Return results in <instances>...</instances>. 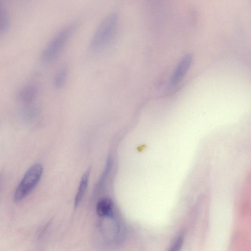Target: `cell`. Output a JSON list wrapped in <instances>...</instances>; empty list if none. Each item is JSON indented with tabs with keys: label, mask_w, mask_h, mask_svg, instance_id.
I'll use <instances>...</instances> for the list:
<instances>
[{
	"label": "cell",
	"mask_w": 251,
	"mask_h": 251,
	"mask_svg": "<svg viewBox=\"0 0 251 251\" xmlns=\"http://www.w3.org/2000/svg\"><path fill=\"white\" fill-rule=\"evenodd\" d=\"M76 24L72 22L64 26L46 44L39 56L40 61L42 64L48 65L56 58L74 31Z\"/></svg>",
	"instance_id": "6da1fadb"
},
{
	"label": "cell",
	"mask_w": 251,
	"mask_h": 251,
	"mask_svg": "<svg viewBox=\"0 0 251 251\" xmlns=\"http://www.w3.org/2000/svg\"><path fill=\"white\" fill-rule=\"evenodd\" d=\"M119 15L116 12L107 14L100 22L90 41L93 50H98L104 46L111 38L117 28Z\"/></svg>",
	"instance_id": "7a4b0ae2"
},
{
	"label": "cell",
	"mask_w": 251,
	"mask_h": 251,
	"mask_svg": "<svg viewBox=\"0 0 251 251\" xmlns=\"http://www.w3.org/2000/svg\"><path fill=\"white\" fill-rule=\"evenodd\" d=\"M43 172V168L40 163L33 164L26 171L15 190V201L23 200L34 190L40 181Z\"/></svg>",
	"instance_id": "3957f363"
},
{
	"label": "cell",
	"mask_w": 251,
	"mask_h": 251,
	"mask_svg": "<svg viewBox=\"0 0 251 251\" xmlns=\"http://www.w3.org/2000/svg\"><path fill=\"white\" fill-rule=\"evenodd\" d=\"M39 92V87L34 82H29L23 84L16 91V97L19 101L26 104L33 102Z\"/></svg>",
	"instance_id": "277c9868"
},
{
	"label": "cell",
	"mask_w": 251,
	"mask_h": 251,
	"mask_svg": "<svg viewBox=\"0 0 251 251\" xmlns=\"http://www.w3.org/2000/svg\"><path fill=\"white\" fill-rule=\"evenodd\" d=\"M192 61V56L190 54H186L181 59L171 77V85H176L181 80L190 67Z\"/></svg>",
	"instance_id": "5b68a950"
},
{
	"label": "cell",
	"mask_w": 251,
	"mask_h": 251,
	"mask_svg": "<svg viewBox=\"0 0 251 251\" xmlns=\"http://www.w3.org/2000/svg\"><path fill=\"white\" fill-rule=\"evenodd\" d=\"M96 209L98 215L102 218H113L115 215L114 203L108 197L99 199L97 202Z\"/></svg>",
	"instance_id": "8992f818"
},
{
	"label": "cell",
	"mask_w": 251,
	"mask_h": 251,
	"mask_svg": "<svg viewBox=\"0 0 251 251\" xmlns=\"http://www.w3.org/2000/svg\"><path fill=\"white\" fill-rule=\"evenodd\" d=\"M90 174V170L89 169L81 177L75 199V206H77L81 202L85 194L89 183Z\"/></svg>",
	"instance_id": "52a82bcc"
},
{
	"label": "cell",
	"mask_w": 251,
	"mask_h": 251,
	"mask_svg": "<svg viewBox=\"0 0 251 251\" xmlns=\"http://www.w3.org/2000/svg\"><path fill=\"white\" fill-rule=\"evenodd\" d=\"M10 17L7 8L0 3V33L8 29L10 25Z\"/></svg>",
	"instance_id": "ba28073f"
},
{
	"label": "cell",
	"mask_w": 251,
	"mask_h": 251,
	"mask_svg": "<svg viewBox=\"0 0 251 251\" xmlns=\"http://www.w3.org/2000/svg\"><path fill=\"white\" fill-rule=\"evenodd\" d=\"M68 75V69L66 67H62L55 73L52 81L54 87L56 89L61 88L65 84Z\"/></svg>",
	"instance_id": "9c48e42d"
},
{
	"label": "cell",
	"mask_w": 251,
	"mask_h": 251,
	"mask_svg": "<svg viewBox=\"0 0 251 251\" xmlns=\"http://www.w3.org/2000/svg\"><path fill=\"white\" fill-rule=\"evenodd\" d=\"M112 158L110 156L108 157L106 162L104 169L95 186V189L94 191L96 193L100 191V190L102 188L104 183L106 181L107 177L110 173L112 167Z\"/></svg>",
	"instance_id": "30bf717a"
},
{
	"label": "cell",
	"mask_w": 251,
	"mask_h": 251,
	"mask_svg": "<svg viewBox=\"0 0 251 251\" xmlns=\"http://www.w3.org/2000/svg\"><path fill=\"white\" fill-rule=\"evenodd\" d=\"M184 242V235L180 234L176 239L169 251H180Z\"/></svg>",
	"instance_id": "8fae6325"
},
{
	"label": "cell",
	"mask_w": 251,
	"mask_h": 251,
	"mask_svg": "<svg viewBox=\"0 0 251 251\" xmlns=\"http://www.w3.org/2000/svg\"><path fill=\"white\" fill-rule=\"evenodd\" d=\"M2 177V175L1 173H0V183L1 182Z\"/></svg>",
	"instance_id": "7c38bea8"
}]
</instances>
